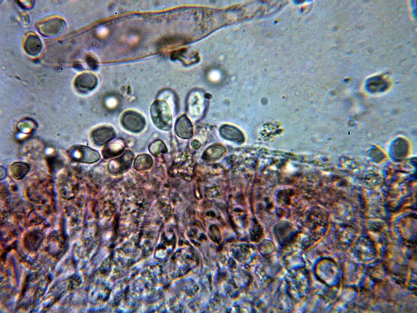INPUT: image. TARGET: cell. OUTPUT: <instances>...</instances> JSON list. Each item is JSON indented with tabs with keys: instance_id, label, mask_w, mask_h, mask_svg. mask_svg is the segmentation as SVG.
<instances>
[{
	"instance_id": "cell-13",
	"label": "cell",
	"mask_w": 417,
	"mask_h": 313,
	"mask_svg": "<svg viewBox=\"0 0 417 313\" xmlns=\"http://www.w3.org/2000/svg\"><path fill=\"white\" fill-rule=\"evenodd\" d=\"M86 62L89 67L92 70H96L98 68V62L93 56L88 55L86 57Z\"/></svg>"
},
{
	"instance_id": "cell-5",
	"label": "cell",
	"mask_w": 417,
	"mask_h": 313,
	"mask_svg": "<svg viewBox=\"0 0 417 313\" xmlns=\"http://www.w3.org/2000/svg\"><path fill=\"white\" fill-rule=\"evenodd\" d=\"M121 122L124 128L135 132L139 131L145 124L143 117L133 111L126 112L122 117Z\"/></svg>"
},
{
	"instance_id": "cell-12",
	"label": "cell",
	"mask_w": 417,
	"mask_h": 313,
	"mask_svg": "<svg viewBox=\"0 0 417 313\" xmlns=\"http://www.w3.org/2000/svg\"><path fill=\"white\" fill-rule=\"evenodd\" d=\"M152 159L148 156H142L138 157L135 162V168L137 170H146L152 166Z\"/></svg>"
},
{
	"instance_id": "cell-4",
	"label": "cell",
	"mask_w": 417,
	"mask_h": 313,
	"mask_svg": "<svg viewBox=\"0 0 417 313\" xmlns=\"http://www.w3.org/2000/svg\"><path fill=\"white\" fill-rule=\"evenodd\" d=\"M71 157L74 160L86 163H93L98 161L99 153L90 148L85 146L75 147L70 152Z\"/></svg>"
},
{
	"instance_id": "cell-8",
	"label": "cell",
	"mask_w": 417,
	"mask_h": 313,
	"mask_svg": "<svg viewBox=\"0 0 417 313\" xmlns=\"http://www.w3.org/2000/svg\"><path fill=\"white\" fill-rule=\"evenodd\" d=\"M132 159L131 154H126L123 156L112 160L109 164V169L113 173H121L130 165Z\"/></svg>"
},
{
	"instance_id": "cell-1",
	"label": "cell",
	"mask_w": 417,
	"mask_h": 313,
	"mask_svg": "<svg viewBox=\"0 0 417 313\" xmlns=\"http://www.w3.org/2000/svg\"><path fill=\"white\" fill-rule=\"evenodd\" d=\"M151 116L155 124L162 130H169L172 118L168 104L164 100L155 101L151 107Z\"/></svg>"
},
{
	"instance_id": "cell-6",
	"label": "cell",
	"mask_w": 417,
	"mask_h": 313,
	"mask_svg": "<svg viewBox=\"0 0 417 313\" xmlns=\"http://www.w3.org/2000/svg\"><path fill=\"white\" fill-rule=\"evenodd\" d=\"M115 135L113 129L104 127L95 129L92 133V138L96 145L101 146L108 143Z\"/></svg>"
},
{
	"instance_id": "cell-2",
	"label": "cell",
	"mask_w": 417,
	"mask_h": 313,
	"mask_svg": "<svg viewBox=\"0 0 417 313\" xmlns=\"http://www.w3.org/2000/svg\"><path fill=\"white\" fill-rule=\"evenodd\" d=\"M66 22L62 18L52 17L36 24L38 32L45 37H53L60 34L65 30Z\"/></svg>"
},
{
	"instance_id": "cell-10",
	"label": "cell",
	"mask_w": 417,
	"mask_h": 313,
	"mask_svg": "<svg viewBox=\"0 0 417 313\" xmlns=\"http://www.w3.org/2000/svg\"><path fill=\"white\" fill-rule=\"evenodd\" d=\"M29 172V165L24 162H16L11 166L12 176L17 180L23 179Z\"/></svg>"
},
{
	"instance_id": "cell-9",
	"label": "cell",
	"mask_w": 417,
	"mask_h": 313,
	"mask_svg": "<svg viewBox=\"0 0 417 313\" xmlns=\"http://www.w3.org/2000/svg\"><path fill=\"white\" fill-rule=\"evenodd\" d=\"M176 131L178 136L190 138L192 135V126L190 120L185 116H182L176 124Z\"/></svg>"
},
{
	"instance_id": "cell-3",
	"label": "cell",
	"mask_w": 417,
	"mask_h": 313,
	"mask_svg": "<svg viewBox=\"0 0 417 313\" xmlns=\"http://www.w3.org/2000/svg\"><path fill=\"white\" fill-rule=\"evenodd\" d=\"M97 77L92 73H83L75 79L74 85L76 91L81 94H87L94 90L97 87Z\"/></svg>"
},
{
	"instance_id": "cell-11",
	"label": "cell",
	"mask_w": 417,
	"mask_h": 313,
	"mask_svg": "<svg viewBox=\"0 0 417 313\" xmlns=\"http://www.w3.org/2000/svg\"><path fill=\"white\" fill-rule=\"evenodd\" d=\"M123 145L120 143H114L107 146L103 151L105 157H112L121 154L124 150Z\"/></svg>"
},
{
	"instance_id": "cell-7",
	"label": "cell",
	"mask_w": 417,
	"mask_h": 313,
	"mask_svg": "<svg viewBox=\"0 0 417 313\" xmlns=\"http://www.w3.org/2000/svg\"><path fill=\"white\" fill-rule=\"evenodd\" d=\"M24 48L26 53L29 55L36 56L41 52L43 43L37 35H29L25 40Z\"/></svg>"
}]
</instances>
